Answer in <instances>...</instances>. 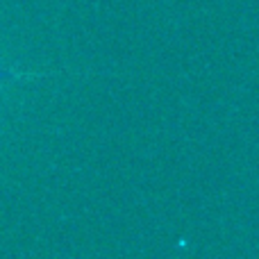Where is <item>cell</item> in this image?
Instances as JSON below:
<instances>
[{"label": "cell", "instance_id": "1", "mask_svg": "<svg viewBox=\"0 0 259 259\" xmlns=\"http://www.w3.org/2000/svg\"><path fill=\"white\" fill-rule=\"evenodd\" d=\"M14 77H21L16 71H7V68H0V82L3 80H14Z\"/></svg>", "mask_w": 259, "mask_h": 259}]
</instances>
